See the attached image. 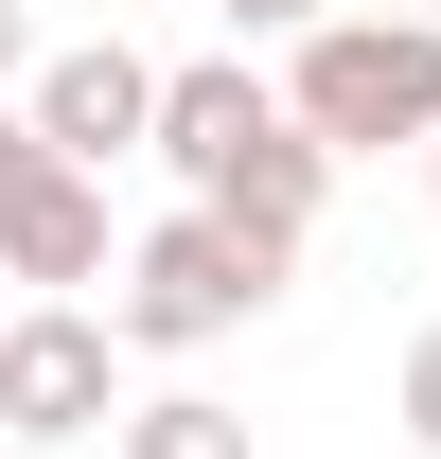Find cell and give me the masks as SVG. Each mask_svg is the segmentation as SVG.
Masks as SVG:
<instances>
[{"instance_id":"6","label":"cell","mask_w":441,"mask_h":459,"mask_svg":"<svg viewBox=\"0 0 441 459\" xmlns=\"http://www.w3.org/2000/svg\"><path fill=\"white\" fill-rule=\"evenodd\" d=\"M0 283H54V300L107 283V177H89V160H54L18 212H0Z\"/></svg>"},{"instance_id":"10","label":"cell","mask_w":441,"mask_h":459,"mask_svg":"<svg viewBox=\"0 0 441 459\" xmlns=\"http://www.w3.org/2000/svg\"><path fill=\"white\" fill-rule=\"evenodd\" d=\"M406 442H424V459H441V336H424V353H406Z\"/></svg>"},{"instance_id":"2","label":"cell","mask_w":441,"mask_h":459,"mask_svg":"<svg viewBox=\"0 0 441 459\" xmlns=\"http://www.w3.org/2000/svg\"><path fill=\"white\" fill-rule=\"evenodd\" d=\"M282 283H300V247H265V230H229V212H160L142 247H124L107 318H124L142 353H212V336H247Z\"/></svg>"},{"instance_id":"3","label":"cell","mask_w":441,"mask_h":459,"mask_svg":"<svg viewBox=\"0 0 441 459\" xmlns=\"http://www.w3.org/2000/svg\"><path fill=\"white\" fill-rule=\"evenodd\" d=\"M124 318H89V300H18L0 318V442H107L124 424Z\"/></svg>"},{"instance_id":"8","label":"cell","mask_w":441,"mask_h":459,"mask_svg":"<svg viewBox=\"0 0 441 459\" xmlns=\"http://www.w3.org/2000/svg\"><path fill=\"white\" fill-rule=\"evenodd\" d=\"M36 177H54V124H36V107H0V212H18Z\"/></svg>"},{"instance_id":"5","label":"cell","mask_w":441,"mask_h":459,"mask_svg":"<svg viewBox=\"0 0 441 459\" xmlns=\"http://www.w3.org/2000/svg\"><path fill=\"white\" fill-rule=\"evenodd\" d=\"M265 124H282V89H265V71H247V54H195V71L160 89V160H177V195H229Z\"/></svg>"},{"instance_id":"1","label":"cell","mask_w":441,"mask_h":459,"mask_svg":"<svg viewBox=\"0 0 441 459\" xmlns=\"http://www.w3.org/2000/svg\"><path fill=\"white\" fill-rule=\"evenodd\" d=\"M282 107L318 124L335 160L441 142V18H406V0H353V18H318V36L282 54Z\"/></svg>"},{"instance_id":"4","label":"cell","mask_w":441,"mask_h":459,"mask_svg":"<svg viewBox=\"0 0 441 459\" xmlns=\"http://www.w3.org/2000/svg\"><path fill=\"white\" fill-rule=\"evenodd\" d=\"M160 89H177V71H142L124 36H71V54L36 71L18 107L54 124V160H89V177H107V160H142V142H160Z\"/></svg>"},{"instance_id":"14","label":"cell","mask_w":441,"mask_h":459,"mask_svg":"<svg viewBox=\"0 0 441 459\" xmlns=\"http://www.w3.org/2000/svg\"><path fill=\"white\" fill-rule=\"evenodd\" d=\"M0 318H18V300H0Z\"/></svg>"},{"instance_id":"13","label":"cell","mask_w":441,"mask_h":459,"mask_svg":"<svg viewBox=\"0 0 441 459\" xmlns=\"http://www.w3.org/2000/svg\"><path fill=\"white\" fill-rule=\"evenodd\" d=\"M406 18H441V0H406Z\"/></svg>"},{"instance_id":"9","label":"cell","mask_w":441,"mask_h":459,"mask_svg":"<svg viewBox=\"0 0 441 459\" xmlns=\"http://www.w3.org/2000/svg\"><path fill=\"white\" fill-rule=\"evenodd\" d=\"M229 36H318V18H353V0H212Z\"/></svg>"},{"instance_id":"11","label":"cell","mask_w":441,"mask_h":459,"mask_svg":"<svg viewBox=\"0 0 441 459\" xmlns=\"http://www.w3.org/2000/svg\"><path fill=\"white\" fill-rule=\"evenodd\" d=\"M36 71H54V54H36V18H18V0H0V107H18V89H36Z\"/></svg>"},{"instance_id":"12","label":"cell","mask_w":441,"mask_h":459,"mask_svg":"<svg viewBox=\"0 0 441 459\" xmlns=\"http://www.w3.org/2000/svg\"><path fill=\"white\" fill-rule=\"evenodd\" d=\"M424 195H441V142H424Z\"/></svg>"},{"instance_id":"7","label":"cell","mask_w":441,"mask_h":459,"mask_svg":"<svg viewBox=\"0 0 441 459\" xmlns=\"http://www.w3.org/2000/svg\"><path fill=\"white\" fill-rule=\"evenodd\" d=\"M107 442H124V459H247V424H229L212 389H142V406L107 424Z\"/></svg>"}]
</instances>
